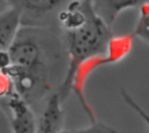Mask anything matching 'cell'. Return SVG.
Segmentation results:
<instances>
[{
	"mask_svg": "<svg viewBox=\"0 0 149 133\" xmlns=\"http://www.w3.org/2000/svg\"><path fill=\"white\" fill-rule=\"evenodd\" d=\"M65 31L70 62L61 91L58 92L61 102L64 101L72 88L79 67L90 58L107 50L112 38L111 29L95 15L92 1L88 7L85 22L79 26Z\"/></svg>",
	"mask_w": 149,
	"mask_h": 133,
	"instance_id": "cell-1",
	"label": "cell"
},
{
	"mask_svg": "<svg viewBox=\"0 0 149 133\" xmlns=\"http://www.w3.org/2000/svg\"><path fill=\"white\" fill-rule=\"evenodd\" d=\"M8 53L11 65L48 76L44 49L31 30H19Z\"/></svg>",
	"mask_w": 149,
	"mask_h": 133,
	"instance_id": "cell-2",
	"label": "cell"
},
{
	"mask_svg": "<svg viewBox=\"0 0 149 133\" xmlns=\"http://www.w3.org/2000/svg\"><path fill=\"white\" fill-rule=\"evenodd\" d=\"M7 106L13 133H36L37 120L29 105L15 93L9 97Z\"/></svg>",
	"mask_w": 149,
	"mask_h": 133,
	"instance_id": "cell-3",
	"label": "cell"
},
{
	"mask_svg": "<svg viewBox=\"0 0 149 133\" xmlns=\"http://www.w3.org/2000/svg\"><path fill=\"white\" fill-rule=\"evenodd\" d=\"M10 3V8L0 14V51H8L19 30L23 9L18 1Z\"/></svg>",
	"mask_w": 149,
	"mask_h": 133,
	"instance_id": "cell-4",
	"label": "cell"
},
{
	"mask_svg": "<svg viewBox=\"0 0 149 133\" xmlns=\"http://www.w3.org/2000/svg\"><path fill=\"white\" fill-rule=\"evenodd\" d=\"M58 93L53 94L36 123V133H58L61 131L63 112Z\"/></svg>",
	"mask_w": 149,
	"mask_h": 133,
	"instance_id": "cell-5",
	"label": "cell"
},
{
	"mask_svg": "<svg viewBox=\"0 0 149 133\" xmlns=\"http://www.w3.org/2000/svg\"><path fill=\"white\" fill-rule=\"evenodd\" d=\"M144 1H92L93 10L95 15L109 28H112L113 23L120 11L134 8L142 4Z\"/></svg>",
	"mask_w": 149,
	"mask_h": 133,
	"instance_id": "cell-6",
	"label": "cell"
},
{
	"mask_svg": "<svg viewBox=\"0 0 149 133\" xmlns=\"http://www.w3.org/2000/svg\"><path fill=\"white\" fill-rule=\"evenodd\" d=\"M148 4V1H144L141 5V14L134 33V35L139 37L146 43H148L149 40Z\"/></svg>",
	"mask_w": 149,
	"mask_h": 133,
	"instance_id": "cell-7",
	"label": "cell"
},
{
	"mask_svg": "<svg viewBox=\"0 0 149 133\" xmlns=\"http://www.w3.org/2000/svg\"><path fill=\"white\" fill-rule=\"evenodd\" d=\"M23 10H27L28 11L34 13H42L52 10L57 5L60 4L61 1H18Z\"/></svg>",
	"mask_w": 149,
	"mask_h": 133,
	"instance_id": "cell-8",
	"label": "cell"
},
{
	"mask_svg": "<svg viewBox=\"0 0 149 133\" xmlns=\"http://www.w3.org/2000/svg\"><path fill=\"white\" fill-rule=\"evenodd\" d=\"M13 94H15V91L10 79L4 73L0 71V98H9Z\"/></svg>",
	"mask_w": 149,
	"mask_h": 133,
	"instance_id": "cell-9",
	"label": "cell"
},
{
	"mask_svg": "<svg viewBox=\"0 0 149 133\" xmlns=\"http://www.w3.org/2000/svg\"><path fill=\"white\" fill-rule=\"evenodd\" d=\"M66 133H116V131L110 126H107L104 124L101 123H94L91 125L89 127L75 131L72 132H67Z\"/></svg>",
	"mask_w": 149,
	"mask_h": 133,
	"instance_id": "cell-10",
	"label": "cell"
},
{
	"mask_svg": "<svg viewBox=\"0 0 149 133\" xmlns=\"http://www.w3.org/2000/svg\"><path fill=\"white\" fill-rule=\"evenodd\" d=\"M10 65V59L8 51H0V71Z\"/></svg>",
	"mask_w": 149,
	"mask_h": 133,
	"instance_id": "cell-11",
	"label": "cell"
},
{
	"mask_svg": "<svg viewBox=\"0 0 149 133\" xmlns=\"http://www.w3.org/2000/svg\"><path fill=\"white\" fill-rule=\"evenodd\" d=\"M11 6L10 1H5V0H0V14L10 9Z\"/></svg>",
	"mask_w": 149,
	"mask_h": 133,
	"instance_id": "cell-12",
	"label": "cell"
}]
</instances>
